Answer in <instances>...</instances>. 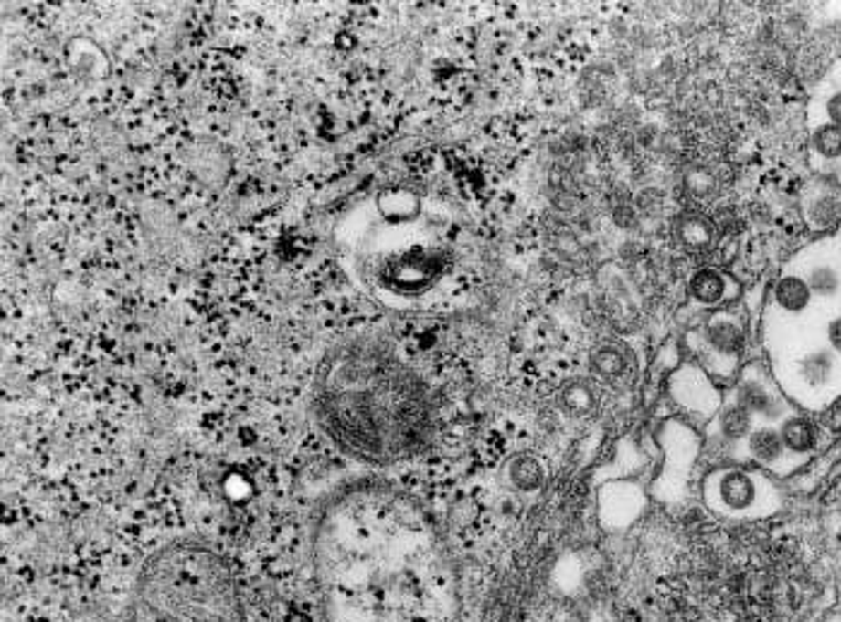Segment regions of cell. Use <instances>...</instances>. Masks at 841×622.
Wrapping results in <instances>:
<instances>
[{
    "instance_id": "5b68a950",
    "label": "cell",
    "mask_w": 841,
    "mask_h": 622,
    "mask_svg": "<svg viewBox=\"0 0 841 622\" xmlns=\"http://www.w3.org/2000/svg\"><path fill=\"white\" fill-rule=\"evenodd\" d=\"M779 435H782L783 445H786L791 457L803 461L808 459L810 454H815L822 445L820 426L813 418L801 414H789L786 418H782Z\"/></svg>"
},
{
    "instance_id": "9c48e42d",
    "label": "cell",
    "mask_w": 841,
    "mask_h": 622,
    "mask_svg": "<svg viewBox=\"0 0 841 622\" xmlns=\"http://www.w3.org/2000/svg\"><path fill=\"white\" fill-rule=\"evenodd\" d=\"M774 303L779 305V311L789 312V315H801L810 308L813 303V291H810L808 281L798 277V274H786L774 286Z\"/></svg>"
},
{
    "instance_id": "8992f818",
    "label": "cell",
    "mask_w": 841,
    "mask_h": 622,
    "mask_svg": "<svg viewBox=\"0 0 841 622\" xmlns=\"http://www.w3.org/2000/svg\"><path fill=\"white\" fill-rule=\"evenodd\" d=\"M717 493L721 505L733 512L752 510L760 493V483L752 473L745 471H724L717 479Z\"/></svg>"
},
{
    "instance_id": "8fae6325",
    "label": "cell",
    "mask_w": 841,
    "mask_h": 622,
    "mask_svg": "<svg viewBox=\"0 0 841 622\" xmlns=\"http://www.w3.org/2000/svg\"><path fill=\"white\" fill-rule=\"evenodd\" d=\"M835 356H836L835 351H829V349L813 351L810 356L803 358L798 373H801L803 380H805V383H808L813 389L822 387V385L829 383V377H832V373H835Z\"/></svg>"
},
{
    "instance_id": "5bb4252c",
    "label": "cell",
    "mask_w": 841,
    "mask_h": 622,
    "mask_svg": "<svg viewBox=\"0 0 841 622\" xmlns=\"http://www.w3.org/2000/svg\"><path fill=\"white\" fill-rule=\"evenodd\" d=\"M808 219H810V224L817 228L832 227L835 221L841 219V200L839 197H835V195H822V197H815L808 209Z\"/></svg>"
},
{
    "instance_id": "6da1fadb",
    "label": "cell",
    "mask_w": 841,
    "mask_h": 622,
    "mask_svg": "<svg viewBox=\"0 0 841 622\" xmlns=\"http://www.w3.org/2000/svg\"><path fill=\"white\" fill-rule=\"evenodd\" d=\"M313 577L327 622H435L441 575L411 507L358 480L325 500L313 522Z\"/></svg>"
},
{
    "instance_id": "7c38bea8",
    "label": "cell",
    "mask_w": 841,
    "mask_h": 622,
    "mask_svg": "<svg viewBox=\"0 0 841 622\" xmlns=\"http://www.w3.org/2000/svg\"><path fill=\"white\" fill-rule=\"evenodd\" d=\"M752 418L755 416L743 406V404H731L729 408H724V414L719 418L721 433L729 440H745L752 433Z\"/></svg>"
},
{
    "instance_id": "2e32d148",
    "label": "cell",
    "mask_w": 841,
    "mask_h": 622,
    "mask_svg": "<svg viewBox=\"0 0 841 622\" xmlns=\"http://www.w3.org/2000/svg\"><path fill=\"white\" fill-rule=\"evenodd\" d=\"M825 113H827V123L841 128V90L829 94L827 101H825Z\"/></svg>"
},
{
    "instance_id": "e0dca14e",
    "label": "cell",
    "mask_w": 841,
    "mask_h": 622,
    "mask_svg": "<svg viewBox=\"0 0 841 622\" xmlns=\"http://www.w3.org/2000/svg\"><path fill=\"white\" fill-rule=\"evenodd\" d=\"M825 337H827L829 351H835L836 356H841V315H836V318L829 320Z\"/></svg>"
},
{
    "instance_id": "3957f363",
    "label": "cell",
    "mask_w": 841,
    "mask_h": 622,
    "mask_svg": "<svg viewBox=\"0 0 841 622\" xmlns=\"http://www.w3.org/2000/svg\"><path fill=\"white\" fill-rule=\"evenodd\" d=\"M125 622H246L231 567L200 541L164 545L137 575Z\"/></svg>"
},
{
    "instance_id": "7a4b0ae2",
    "label": "cell",
    "mask_w": 841,
    "mask_h": 622,
    "mask_svg": "<svg viewBox=\"0 0 841 622\" xmlns=\"http://www.w3.org/2000/svg\"><path fill=\"white\" fill-rule=\"evenodd\" d=\"M313 408L323 433L349 457L392 461L426 440V389L378 342L336 343L317 365Z\"/></svg>"
},
{
    "instance_id": "9a60e30c",
    "label": "cell",
    "mask_w": 841,
    "mask_h": 622,
    "mask_svg": "<svg viewBox=\"0 0 841 622\" xmlns=\"http://www.w3.org/2000/svg\"><path fill=\"white\" fill-rule=\"evenodd\" d=\"M808 286L813 296H820V299H835L836 293H839V274L827 265H817L813 267L808 272Z\"/></svg>"
},
{
    "instance_id": "277c9868",
    "label": "cell",
    "mask_w": 841,
    "mask_h": 622,
    "mask_svg": "<svg viewBox=\"0 0 841 622\" xmlns=\"http://www.w3.org/2000/svg\"><path fill=\"white\" fill-rule=\"evenodd\" d=\"M702 339L714 356L719 358H738L743 351L745 332L740 320L733 318L731 312H717L702 330Z\"/></svg>"
},
{
    "instance_id": "52a82bcc",
    "label": "cell",
    "mask_w": 841,
    "mask_h": 622,
    "mask_svg": "<svg viewBox=\"0 0 841 622\" xmlns=\"http://www.w3.org/2000/svg\"><path fill=\"white\" fill-rule=\"evenodd\" d=\"M745 452L751 457L752 461H757L760 467L767 469H779L783 461L789 459L791 454L783 445L782 435H779V428H772V426H762V428H752V433L745 438ZM796 459V457H793ZM803 461V459H798Z\"/></svg>"
},
{
    "instance_id": "4fadbf2b",
    "label": "cell",
    "mask_w": 841,
    "mask_h": 622,
    "mask_svg": "<svg viewBox=\"0 0 841 622\" xmlns=\"http://www.w3.org/2000/svg\"><path fill=\"white\" fill-rule=\"evenodd\" d=\"M810 144L817 156L827 162H836L841 159V128L832 123H820L810 135Z\"/></svg>"
},
{
    "instance_id": "ba28073f",
    "label": "cell",
    "mask_w": 841,
    "mask_h": 622,
    "mask_svg": "<svg viewBox=\"0 0 841 622\" xmlns=\"http://www.w3.org/2000/svg\"><path fill=\"white\" fill-rule=\"evenodd\" d=\"M736 402L743 404L752 416H764V418H779V416H783L786 418L782 396L764 383L762 377H745L740 387H738Z\"/></svg>"
},
{
    "instance_id": "30bf717a",
    "label": "cell",
    "mask_w": 841,
    "mask_h": 622,
    "mask_svg": "<svg viewBox=\"0 0 841 622\" xmlns=\"http://www.w3.org/2000/svg\"><path fill=\"white\" fill-rule=\"evenodd\" d=\"M726 293H729V279L726 274H721L719 269L705 267L697 269L690 279V299L695 303L705 305V308H714V305L724 303Z\"/></svg>"
}]
</instances>
